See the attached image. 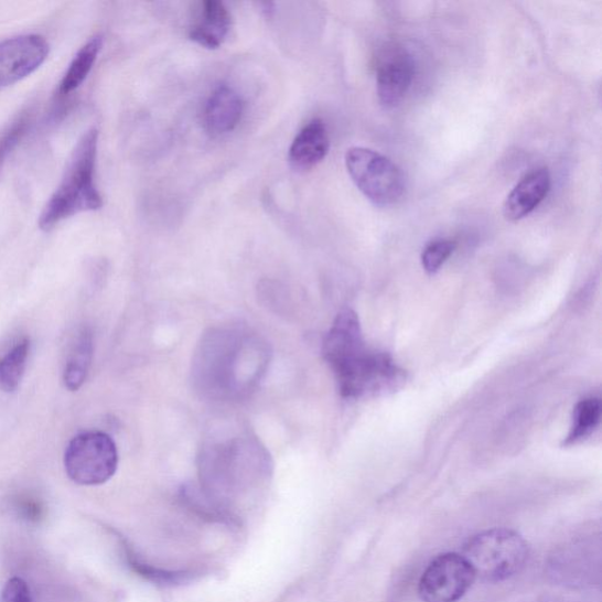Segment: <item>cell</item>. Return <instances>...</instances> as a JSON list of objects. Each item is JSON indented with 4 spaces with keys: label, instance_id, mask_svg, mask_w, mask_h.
<instances>
[{
    "label": "cell",
    "instance_id": "1",
    "mask_svg": "<svg viewBox=\"0 0 602 602\" xmlns=\"http://www.w3.org/2000/svg\"><path fill=\"white\" fill-rule=\"evenodd\" d=\"M269 357L267 344L249 331L211 330L194 354L193 384L209 400H238L259 383Z\"/></svg>",
    "mask_w": 602,
    "mask_h": 602
},
{
    "label": "cell",
    "instance_id": "2",
    "mask_svg": "<svg viewBox=\"0 0 602 602\" xmlns=\"http://www.w3.org/2000/svg\"><path fill=\"white\" fill-rule=\"evenodd\" d=\"M323 354L344 398L385 396L405 384V370L388 354L366 346L359 318L351 309L336 315L326 334Z\"/></svg>",
    "mask_w": 602,
    "mask_h": 602
},
{
    "label": "cell",
    "instance_id": "3",
    "mask_svg": "<svg viewBox=\"0 0 602 602\" xmlns=\"http://www.w3.org/2000/svg\"><path fill=\"white\" fill-rule=\"evenodd\" d=\"M202 493L224 519H233L229 504L260 482L268 458L247 439H233L206 448L202 454Z\"/></svg>",
    "mask_w": 602,
    "mask_h": 602
},
{
    "label": "cell",
    "instance_id": "4",
    "mask_svg": "<svg viewBox=\"0 0 602 602\" xmlns=\"http://www.w3.org/2000/svg\"><path fill=\"white\" fill-rule=\"evenodd\" d=\"M98 140L99 132L95 128L86 131L78 140L61 184L41 214L39 224L43 232L49 233L83 212L101 208L103 198L95 182Z\"/></svg>",
    "mask_w": 602,
    "mask_h": 602
},
{
    "label": "cell",
    "instance_id": "5",
    "mask_svg": "<svg viewBox=\"0 0 602 602\" xmlns=\"http://www.w3.org/2000/svg\"><path fill=\"white\" fill-rule=\"evenodd\" d=\"M463 556L475 578L501 582L518 574L527 562L529 547L516 530L495 527L470 538Z\"/></svg>",
    "mask_w": 602,
    "mask_h": 602
},
{
    "label": "cell",
    "instance_id": "6",
    "mask_svg": "<svg viewBox=\"0 0 602 602\" xmlns=\"http://www.w3.org/2000/svg\"><path fill=\"white\" fill-rule=\"evenodd\" d=\"M345 164L351 180L370 203L389 206L402 198L404 173L386 155L366 148H352L346 152Z\"/></svg>",
    "mask_w": 602,
    "mask_h": 602
},
{
    "label": "cell",
    "instance_id": "7",
    "mask_svg": "<svg viewBox=\"0 0 602 602\" xmlns=\"http://www.w3.org/2000/svg\"><path fill=\"white\" fill-rule=\"evenodd\" d=\"M65 471L71 481L83 486L109 482L118 469L115 441L104 432H85L73 440L65 451Z\"/></svg>",
    "mask_w": 602,
    "mask_h": 602
},
{
    "label": "cell",
    "instance_id": "8",
    "mask_svg": "<svg viewBox=\"0 0 602 602\" xmlns=\"http://www.w3.org/2000/svg\"><path fill=\"white\" fill-rule=\"evenodd\" d=\"M470 562L463 555L449 552L433 559L419 581L422 602H458L475 581Z\"/></svg>",
    "mask_w": 602,
    "mask_h": 602
},
{
    "label": "cell",
    "instance_id": "9",
    "mask_svg": "<svg viewBox=\"0 0 602 602\" xmlns=\"http://www.w3.org/2000/svg\"><path fill=\"white\" fill-rule=\"evenodd\" d=\"M49 53L50 44L41 34H21L0 42V90L32 75Z\"/></svg>",
    "mask_w": 602,
    "mask_h": 602
},
{
    "label": "cell",
    "instance_id": "10",
    "mask_svg": "<svg viewBox=\"0 0 602 602\" xmlns=\"http://www.w3.org/2000/svg\"><path fill=\"white\" fill-rule=\"evenodd\" d=\"M415 77L411 56L405 51H387L377 71V93L385 109H394L409 93Z\"/></svg>",
    "mask_w": 602,
    "mask_h": 602
},
{
    "label": "cell",
    "instance_id": "11",
    "mask_svg": "<svg viewBox=\"0 0 602 602\" xmlns=\"http://www.w3.org/2000/svg\"><path fill=\"white\" fill-rule=\"evenodd\" d=\"M551 190V174L547 169L528 173L510 191L504 203V216L509 222H518L533 214Z\"/></svg>",
    "mask_w": 602,
    "mask_h": 602
},
{
    "label": "cell",
    "instance_id": "12",
    "mask_svg": "<svg viewBox=\"0 0 602 602\" xmlns=\"http://www.w3.org/2000/svg\"><path fill=\"white\" fill-rule=\"evenodd\" d=\"M244 112V101L233 87L221 85L208 98L204 122L206 130L214 136L234 131Z\"/></svg>",
    "mask_w": 602,
    "mask_h": 602
},
{
    "label": "cell",
    "instance_id": "13",
    "mask_svg": "<svg viewBox=\"0 0 602 602\" xmlns=\"http://www.w3.org/2000/svg\"><path fill=\"white\" fill-rule=\"evenodd\" d=\"M330 151V136L323 120L314 119L293 140L289 161L295 170H311L321 164Z\"/></svg>",
    "mask_w": 602,
    "mask_h": 602
},
{
    "label": "cell",
    "instance_id": "14",
    "mask_svg": "<svg viewBox=\"0 0 602 602\" xmlns=\"http://www.w3.org/2000/svg\"><path fill=\"white\" fill-rule=\"evenodd\" d=\"M232 29V14L219 0H206L202 4L200 21L190 31V40L215 50L223 45Z\"/></svg>",
    "mask_w": 602,
    "mask_h": 602
},
{
    "label": "cell",
    "instance_id": "15",
    "mask_svg": "<svg viewBox=\"0 0 602 602\" xmlns=\"http://www.w3.org/2000/svg\"><path fill=\"white\" fill-rule=\"evenodd\" d=\"M94 357V334L90 329H83L69 352L64 369V384L69 391H78L84 385Z\"/></svg>",
    "mask_w": 602,
    "mask_h": 602
},
{
    "label": "cell",
    "instance_id": "16",
    "mask_svg": "<svg viewBox=\"0 0 602 602\" xmlns=\"http://www.w3.org/2000/svg\"><path fill=\"white\" fill-rule=\"evenodd\" d=\"M103 45L104 37L103 35L98 34L80 47L62 78L58 88L61 96H68L75 93L77 88L86 80L98 60Z\"/></svg>",
    "mask_w": 602,
    "mask_h": 602
},
{
    "label": "cell",
    "instance_id": "17",
    "mask_svg": "<svg viewBox=\"0 0 602 602\" xmlns=\"http://www.w3.org/2000/svg\"><path fill=\"white\" fill-rule=\"evenodd\" d=\"M30 352V341L18 343L7 356L0 358V389L7 394L15 391L20 386Z\"/></svg>",
    "mask_w": 602,
    "mask_h": 602
},
{
    "label": "cell",
    "instance_id": "18",
    "mask_svg": "<svg viewBox=\"0 0 602 602\" xmlns=\"http://www.w3.org/2000/svg\"><path fill=\"white\" fill-rule=\"evenodd\" d=\"M601 418V401L599 398L581 400L574 410L571 431L563 441V445L570 447L591 436L599 427Z\"/></svg>",
    "mask_w": 602,
    "mask_h": 602
},
{
    "label": "cell",
    "instance_id": "19",
    "mask_svg": "<svg viewBox=\"0 0 602 602\" xmlns=\"http://www.w3.org/2000/svg\"><path fill=\"white\" fill-rule=\"evenodd\" d=\"M31 122V117L28 112L18 117L11 122L2 133H0V171L8 161L9 155L21 143Z\"/></svg>",
    "mask_w": 602,
    "mask_h": 602
},
{
    "label": "cell",
    "instance_id": "20",
    "mask_svg": "<svg viewBox=\"0 0 602 602\" xmlns=\"http://www.w3.org/2000/svg\"><path fill=\"white\" fill-rule=\"evenodd\" d=\"M455 243L450 239H438L424 247L421 264L429 275L437 273L455 250Z\"/></svg>",
    "mask_w": 602,
    "mask_h": 602
},
{
    "label": "cell",
    "instance_id": "21",
    "mask_svg": "<svg viewBox=\"0 0 602 602\" xmlns=\"http://www.w3.org/2000/svg\"><path fill=\"white\" fill-rule=\"evenodd\" d=\"M129 563L131 569L141 577L164 585H176V583L185 582L190 579L191 573L186 572H169L153 568L148 563L139 561L131 553H128Z\"/></svg>",
    "mask_w": 602,
    "mask_h": 602
},
{
    "label": "cell",
    "instance_id": "22",
    "mask_svg": "<svg viewBox=\"0 0 602 602\" xmlns=\"http://www.w3.org/2000/svg\"><path fill=\"white\" fill-rule=\"evenodd\" d=\"M2 602H33L28 582L18 577L10 579L3 590Z\"/></svg>",
    "mask_w": 602,
    "mask_h": 602
},
{
    "label": "cell",
    "instance_id": "23",
    "mask_svg": "<svg viewBox=\"0 0 602 602\" xmlns=\"http://www.w3.org/2000/svg\"><path fill=\"white\" fill-rule=\"evenodd\" d=\"M18 509H20L23 517L30 522H39L43 517L42 504L32 498H22L18 502Z\"/></svg>",
    "mask_w": 602,
    "mask_h": 602
}]
</instances>
